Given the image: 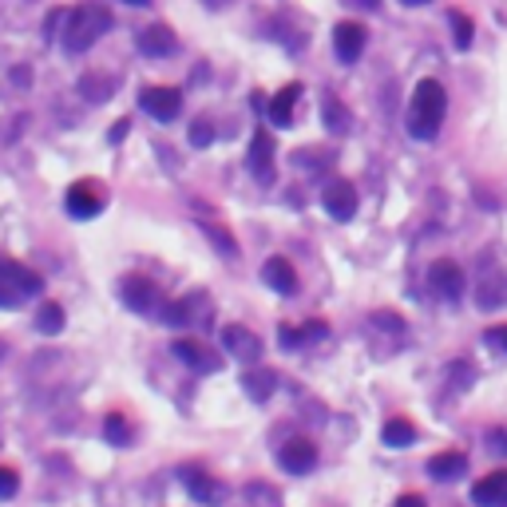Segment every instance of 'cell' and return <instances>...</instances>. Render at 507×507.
Segmentation results:
<instances>
[{
	"mask_svg": "<svg viewBox=\"0 0 507 507\" xmlns=\"http://www.w3.org/2000/svg\"><path fill=\"white\" fill-rule=\"evenodd\" d=\"M448 112V92L440 80H420L413 92V103H408V135L413 139H436L440 123H444Z\"/></svg>",
	"mask_w": 507,
	"mask_h": 507,
	"instance_id": "obj_1",
	"label": "cell"
},
{
	"mask_svg": "<svg viewBox=\"0 0 507 507\" xmlns=\"http://www.w3.org/2000/svg\"><path fill=\"white\" fill-rule=\"evenodd\" d=\"M107 28H112V13H107L103 5H80V8H72L68 20H63V52L80 56V52H88Z\"/></svg>",
	"mask_w": 507,
	"mask_h": 507,
	"instance_id": "obj_2",
	"label": "cell"
},
{
	"mask_svg": "<svg viewBox=\"0 0 507 507\" xmlns=\"http://www.w3.org/2000/svg\"><path fill=\"white\" fill-rule=\"evenodd\" d=\"M44 294V278L16 258H0V309H16L24 297Z\"/></svg>",
	"mask_w": 507,
	"mask_h": 507,
	"instance_id": "obj_3",
	"label": "cell"
},
{
	"mask_svg": "<svg viewBox=\"0 0 507 507\" xmlns=\"http://www.w3.org/2000/svg\"><path fill=\"white\" fill-rule=\"evenodd\" d=\"M63 207H68L72 219H95L103 207H107V194H103V182L95 179H80L72 182L68 199H63Z\"/></svg>",
	"mask_w": 507,
	"mask_h": 507,
	"instance_id": "obj_4",
	"label": "cell"
},
{
	"mask_svg": "<svg viewBox=\"0 0 507 507\" xmlns=\"http://www.w3.org/2000/svg\"><path fill=\"white\" fill-rule=\"evenodd\" d=\"M428 286H433L436 297L444 301H460L463 289H468V278H463L460 262H452V258H436L433 266H428Z\"/></svg>",
	"mask_w": 507,
	"mask_h": 507,
	"instance_id": "obj_5",
	"label": "cell"
},
{
	"mask_svg": "<svg viewBox=\"0 0 507 507\" xmlns=\"http://www.w3.org/2000/svg\"><path fill=\"white\" fill-rule=\"evenodd\" d=\"M120 301L127 309H135V314H155L159 309V286L151 282V278L132 274V278L120 282Z\"/></svg>",
	"mask_w": 507,
	"mask_h": 507,
	"instance_id": "obj_6",
	"label": "cell"
},
{
	"mask_svg": "<svg viewBox=\"0 0 507 507\" xmlns=\"http://www.w3.org/2000/svg\"><path fill=\"white\" fill-rule=\"evenodd\" d=\"M321 207L329 210V219L337 222H349L353 214H357V187L345 179H333L326 190H321Z\"/></svg>",
	"mask_w": 507,
	"mask_h": 507,
	"instance_id": "obj_7",
	"label": "cell"
},
{
	"mask_svg": "<svg viewBox=\"0 0 507 507\" xmlns=\"http://www.w3.org/2000/svg\"><path fill=\"white\" fill-rule=\"evenodd\" d=\"M139 103H143V112L151 115V120H159V123L179 120V112H182V95H179V88H143Z\"/></svg>",
	"mask_w": 507,
	"mask_h": 507,
	"instance_id": "obj_8",
	"label": "cell"
},
{
	"mask_svg": "<svg viewBox=\"0 0 507 507\" xmlns=\"http://www.w3.org/2000/svg\"><path fill=\"white\" fill-rule=\"evenodd\" d=\"M365 40H369V32L357 20H341L337 28H333V52H337L341 63H357L361 52H365Z\"/></svg>",
	"mask_w": 507,
	"mask_h": 507,
	"instance_id": "obj_9",
	"label": "cell"
},
{
	"mask_svg": "<svg viewBox=\"0 0 507 507\" xmlns=\"http://www.w3.org/2000/svg\"><path fill=\"white\" fill-rule=\"evenodd\" d=\"M171 353L187 365V369H194V373H214L222 365V357H219V349H207L202 341H194V337H179L175 345H171Z\"/></svg>",
	"mask_w": 507,
	"mask_h": 507,
	"instance_id": "obj_10",
	"label": "cell"
},
{
	"mask_svg": "<svg viewBox=\"0 0 507 507\" xmlns=\"http://www.w3.org/2000/svg\"><path fill=\"white\" fill-rule=\"evenodd\" d=\"M246 167H250V175L269 187L274 182V135L269 132H254L250 139V155H246Z\"/></svg>",
	"mask_w": 507,
	"mask_h": 507,
	"instance_id": "obj_11",
	"label": "cell"
},
{
	"mask_svg": "<svg viewBox=\"0 0 507 507\" xmlns=\"http://www.w3.org/2000/svg\"><path fill=\"white\" fill-rule=\"evenodd\" d=\"M278 463L289 472V476H306V472H314L317 463V444L314 440H286L282 452H278Z\"/></svg>",
	"mask_w": 507,
	"mask_h": 507,
	"instance_id": "obj_12",
	"label": "cell"
},
{
	"mask_svg": "<svg viewBox=\"0 0 507 507\" xmlns=\"http://www.w3.org/2000/svg\"><path fill=\"white\" fill-rule=\"evenodd\" d=\"M222 349L230 353V357L246 361V365H254L258 357H262V341H258L246 326H226L222 329Z\"/></svg>",
	"mask_w": 507,
	"mask_h": 507,
	"instance_id": "obj_13",
	"label": "cell"
},
{
	"mask_svg": "<svg viewBox=\"0 0 507 507\" xmlns=\"http://www.w3.org/2000/svg\"><path fill=\"white\" fill-rule=\"evenodd\" d=\"M135 44H139V52L143 56H151V60H163V56H175L179 52V40H175V32H171L167 24H151V28H143L135 36Z\"/></svg>",
	"mask_w": 507,
	"mask_h": 507,
	"instance_id": "obj_14",
	"label": "cell"
},
{
	"mask_svg": "<svg viewBox=\"0 0 507 507\" xmlns=\"http://www.w3.org/2000/svg\"><path fill=\"white\" fill-rule=\"evenodd\" d=\"M472 503L476 507H507V468L488 472L483 480L472 483Z\"/></svg>",
	"mask_w": 507,
	"mask_h": 507,
	"instance_id": "obj_15",
	"label": "cell"
},
{
	"mask_svg": "<svg viewBox=\"0 0 507 507\" xmlns=\"http://www.w3.org/2000/svg\"><path fill=\"white\" fill-rule=\"evenodd\" d=\"M182 488L190 492V500H199V503H207V507L222 503V483L214 480V476H207L202 468H182Z\"/></svg>",
	"mask_w": 507,
	"mask_h": 507,
	"instance_id": "obj_16",
	"label": "cell"
},
{
	"mask_svg": "<svg viewBox=\"0 0 507 507\" xmlns=\"http://www.w3.org/2000/svg\"><path fill=\"white\" fill-rule=\"evenodd\" d=\"M262 282L274 289V294H297V274H294V266L286 262V258H269V262L262 266Z\"/></svg>",
	"mask_w": 507,
	"mask_h": 507,
	"instance_id": "obj_17",
	"label": "cell"
},
{
	"mask_svg": "<svg viewBox=\"0 0 507 507\" xmlns=\"http://www.w3.org/2000/svg\"><path fill=\"white\" fill-rule=\"evenodd\" d=\"M297 100H301V83H286V88L269 100V123H274V127H289V123H294Z\"/></svg>",
	"mask_w": 507,
	"mask_h": 507,
	"instance_id": "obj_18",
	"label": "cell"
},
{
	"mask_svg": "<svg viewBox=\"0 0 507 507\" xmlns=\"http://www.w3.org/2000/svg\"><path fill=\"white\" fill-rule=\"evenodd\" d=\"M463 468H468V456H463L460 448H452V452H436L433 460H428V476L433 480H456L463 476Z\"/></svg>",
	"mask_w": 507,
	"mask_h": 507,
	"instance_id": "obj_19",
	"label": "cell"
},
{
	"mask_svg": "<svg viewBox=\"0 0 507 507\" xmlns=\"http://www.w3.org/2000/svg\"><path fill=\"white\" fill-rule=\"evenodd\" d=\"M274 388H278V376L269 369H246L242 373V393L250 396V401H258V405H266L269 396H274Z\"/></svg>",
	"mask_w": 507,
	"mask_h": 507,
	"instance_id": "obj_20",
	"label": "cell"
},
{
	"mask_svg": "<svg viewBox=\"0 0 507 507\" xmlns=\"http://www.w3.org/2000/svg\"><path fill=\"white\" fill-rule=\"evenodd\" d=\"M326 333H329L326 321H309V326H301V329L282 326V329H278V345H282V349H301V345H309V341L326 337Z\"/></svg>",
	"mask_w": 507,
	"mask_h": 507,
	"instance_id": "obj_21",
	"label": "cell"
},
{
	"mask_svg": "<svg viewBox=\"0 0 507 507\" xmlns=\"http://www.w3.org/2000/svg\"><path fill=\"white\" fill-rule=\"evenodd\" d=\"M381 440L388 448H408V444H416V424L405 420V416H393V420H385Z\"/></svg>",
	"mask_w": 507,
	"mask_h": 507,
	"instance_id": "obj_22",
	"label": "cell"
},
{
	"mask_svg": "<svg viewBox=\"0 0 507 507\" xmlns=\"http://www.w3.org/2000/svg\"><path fill=\"white\" fill-rule=\"evenodd\" d=\"M321 120H326V127L333 135H345L353 127V115H349V107H345L337 95H326V100H321Z\"/></svg>",
	"mask_w": 507,
	"mask_h": 507,
	"instance_id": "obj_23",
	"label": "cell"
},
{
	"mask_svg": "<svg viewBox=\"0 0 507 507\" xmlns=\"http://www.w3.org/2000/svg\"><path fill=\"white\" fill-rule=\"evenodd\" d=\"M199 226H202V234H207L210 246H214V250H219L222 258H239V242H234V234L226 230V226H219L214 219H202Z\"/></svg>",
	"mask_w": 507,
	"mask_h": 507,
	"instance_id": "obj_24",
	"label": "cell"
},
{
	"mask_svg": "<svg viewBox=\"0 0 507 507\" xmlns=\"http://www.w3.org/2000/svg\"><path fill=\"white\" fill-rule=\"evenodd\" d=\"M36 329L44 333V337H56V333H63V306H56V301H44V306L36 309Z\"/></svg>",
	"mask_w": 507,
	"mask_h": 507,
	"instance_id": "obj_25",
	"label": "cell"
},
{
	"mask_svg": "<svg viewBox=\"0 0 507 507\" xmlns=\"http://www.w3.org/2000/svg\"><path fill=\"white\" fill-rule=\"evenodd\" d=\"M80 92H83V100L103 103V100H112L115 80H112V75H83V80H80Z\"/></svg>",
	"mask_w": 507,
	"mask_h": 507,
	"instance_id": "obj_26",
	"label": "cell"
},
{
	"mask_svg": "<svg viewBox=\"0 0 507 507\" xmlns=\"http://www.w3.org/2000/svg\"><path fill=\"white\" fill-rule=\"evenodd\" d=\"M103 436H107V444H115V448H127L132 444V424L120 416V413H112L103 420Z\"/></svg>",
	"mask_w": 507,
	"mask_h": 507,
	"instance_id": "obj_27",
	"label": "cell"
},
{
	"mask_svg": "<svg viewBox=\"0 0 507 507\" xmlns=\"http://www.w3.org/2000/svg\"><path fill=\"white\" fill-rule=\"evenodd\" d=\"M242 495H246V500H250L254 507H282V495L269 488V483H246Z\"/></svg>",
	"mask_w": 507,
	"mask_h": 507,
	"instance_id": "obj_28",
	"label": "cell"
},
{
	"mask_svg": "<svg viewBox=\"0 0 507 507\" xmlns=\"http://www.w3.org/2000/svg\"><path fill=\"white\" fill-rule=\"evenodd\" d=\"M159 317H163L167 326H190V317H194L190 297H179V301H171V306H163L159 309Z\"/></svg>",
	"mask_w": 507,
	"mask_h": 507,
	"instance_id": "obj_29",
	"label": "cell"
},
{
	"mask_svg": "<svg viewBox=\"0 0 507 507\" xmlns=\"http://www.w3.org/2000/svg\"><path fill=\"white\" fill-rule=\"evenodd\" d=\"M448 24H452V40H456V48H472V36H476V24H472V16L452 13Z\"/></svg>",
	"mask_w": 507,
	"mask_h": 507,
	"instance_id": "obj_30",
	"label": "cell"
},
{
	"mask_svg": "<svg viewBox=\"0 0 507 507\" xmlns=\"http://www.w3.org/2000/svg\"><path fill=\"white\" fill-rule=\"evenodd\" d=\"M16 492H20V476H16V468H0V500H13Z\"/></svg>",
	"mask_w": 507,
	"mask_h": 507,
	"instance_id": "obj_31",
	"label": "cell"
},
{
	"mask_svg": "<svg viewBox=\"0 0 507 507\" xmlns=\"http://www.w3.org/2000/svg\"><path fill=\"white\" fill-rule=\"evenodd\" d=\"M210 139H214L210 120H194V127H190V143H194V147H210Z\"/></svg>",
	"mask_w": 507,
	"mask_h": 507,
	"instance_id": "obj_32",
	"label": "cell"
},
{
	"mask_svg": "<svg viewBox=\"0 0 507 507\" xmlns=\"http://www.w3.org/2000/svg\"><path fill=\"white\" fill-rule=\"evenodd\" d=\"M483 341L507 353V321H503V326H492V329H483Z\"/></svg>",
	"mask_w": 507,
	"mask_h": 507,
	"instance_id": "obj_33",
	"label": "cell"
},
{
	"mask_svg": "<svg viewBox=\"0 0 507 507\" xmlns=\"http://www.w3.org/2000/svg\"><path fill=\"white\" fill-rule=\"evenodd\" d=\"M373 326L376 329H393V333H405V321L396 314H373Z\"/></svg>",
	"mask_w": 507,
	"mask_h": 507,
	"instance_id": "obj_34",
	"label": "cell"
},
{
	"mask_svg": "<svg viewBox=\"0 0 507 507\" xmlns=\"http://www.w3.org/2000/svg\"><path fill=\"white\" fill-rule=\"evenodd\" d=\"M127 132H132V120H120V123H112V135H107V143H115V147H120L123 139H127Z\"/></svg>",
	"mask_w": 507,
	"mask_h": 507,
	"instance_id": "obj_35",
	"label": "cell"
},
{
	"mask_svg": "<svg viewBox=\"0 0 507 507\" xmlns=\"http://www.w3.org/2000/svg\"><path fill=\"white\" fill-rule=\"evenodd\" d=\"M345 5H353V8H365V13H376V8H381V0H345Z\"/></svg>",
	"mask_w": 507,
	"mask_h": 507,
	"instance_id": "obj_36",
	"label": "cell"
},
{
	"mask_svg": "<svg viewBox=\"0 0 507 507\" xmlns=\"http://www.w3.org/2000/svg\"><path fill=\"white\" fill-rule=\"evenodd\" d=\"M396 507H424V500H420V495H401Z\"/></svg>",
	"mask_w": 507,
	"mask_h": 507,
	"instance_id": "obj_37",
	"label": "cell"
},
{
	"mask_svg": "<svg viewBox=\"0 0 507 507\" xmlns=\"http://www.w3.org/2000/svg\"><path fill=\"white\" fill-rule=\"evenodd\" d=\"M13 80H16V83H28L32 75H28V68H16V72H13Z\"/></svg>",
	"mask_w": 507,
	"mask_h": 507,
	"instance_id": "obj_38",
	"label": "cell"
},
{
	"mask_svg": "<svg viewBox=\"0 0 507 507\" xmlns=\"http://www.w3.org/2000/svg\"><path fill=\"white\" fill-rule=\"evenodd\" d=\"M123 5H135V8H147L151 0H123Z\"/></svg>",
	"mask_w": 507,
	"mask_h": 507,
	"instance_id": "obj_39",
	"label": "cell"
},
{
	"mask_svg": "<svg viewBox=\"0 0 507 507\" xmlns=\"http://www.w3.org/2000/svg\"><path fill=\"white\" fill-rule=\"evenodd\" d=\"M401 5H408V8H420V5H428V0H401Z\"/></svg>",
	"mask_w": 507,
	"mask_h": 507,
	"instance_id": "obj_40",
	"label": "cell"
},
{
	"mask_svg": "<svg viewBox=\"0 0 507 507\" xmlns=\"http://www.w3.org/2000/svg\"><path fill=\"white\" fill-rule=\"evenodd\" d=\"M207 5H210V8H226V5H230V0H207Z\"/></svg>",
	"mask_w": 507,
	"mask_h": 507,
	"instance_id": "obj_41",
	"label": "cell"
}]
</instances>
